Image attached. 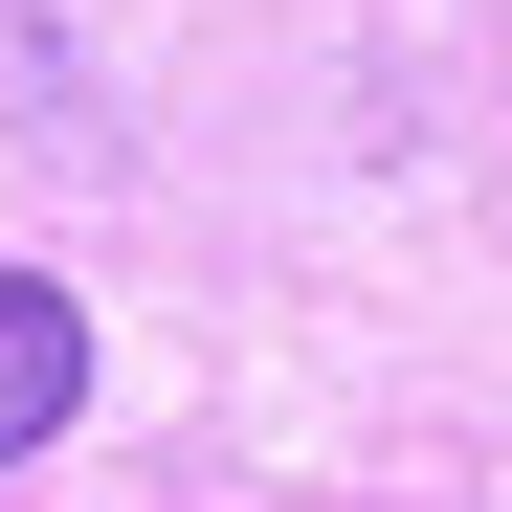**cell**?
Returning a JSON list of instances; mask_svg holds the SVG:
<instances>
[{
	"mask_svg": "<svg viewBox=\"0 0 512 512\" xmlns=\"http://www.w3.org/2000/svg\"><path fill=\"white\" fill-rule=\"evenodd\" d=\"M67 423H90V290H67V268H0V490H23Z\"/></svg>",
	"mask_w": 512,
	"mask_h": 512,
	"instance_id": "6da1fadb",
	"label": "cell"
}]
</instances>
